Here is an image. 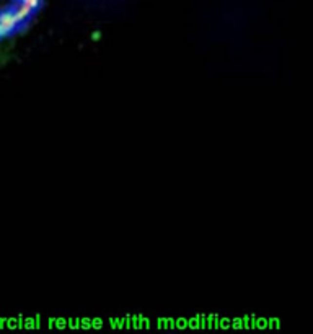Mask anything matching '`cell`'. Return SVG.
Listing matches in <instances>:
<instances>
[{
    "mask_svg": "<svg viewBox=\"0 0 313 334\" xmlns=\"http://www.w3.org/2000/svg\"><path fill=\"white\" fill-rule=\"evenodd\" d=\"M20 25H23V23L18 20V17L15 15V12H3V13H0V26H2L3 30H7L8 33L15 31Z\"/></svg>",
    "mask_w": 313,
    "mask_h": 334,
    "instance_id": "obj_1",
    "label": "cell"
},
{
    "mask_svg": "<svg viewBox=\"0 0 313 334\" xmlns=\"http://www.w3.org/2000/svg\"><path fill=\"white\" fill-rule=\"evenodd\" d=\"M33 12H35V10H33L31 7H28L26 3H23V2L15 8V15L18 17V20H20L21 23H25V21L28 20V18L31 17V13H33Z\"/></svg>",
    "mask_w": 313,
    "mask_h": 334,
    "instance_id": "obj_2",
    "label": "cell"
},
{
    "mask_svg": "<svg viewBox=\"0 0 313 334\" xmlns=\"http://www.w3.org/2000/svg\"><path fill=\"white\" fill-rule=\"evenodd\" d=\"M21 2H23V3H26L28 7H31L33 10H36V8L41 5L42 0H21Z\"/></svg>",
    "mask_w": 313,
    "mask_h": 334,
    "instance_id": "obj_3",
    "label": "cell"
},
{
    "mask_svg": "<svg viewBox=\"0 0 313 334\" xmlns=\"http://www.w3.org/2000/svg\"><path fill=\"white\" fill-rule=\"evenodd\" d=\"M8 35H10V33H8L7 30H3V28L0 26V38H5V36H8Z\"/></svg>",
    "mask_w": 313,
    "mask_h": 334,
    "instance_id": "obj_4",
    "label": "cell"
}]
</instances>
